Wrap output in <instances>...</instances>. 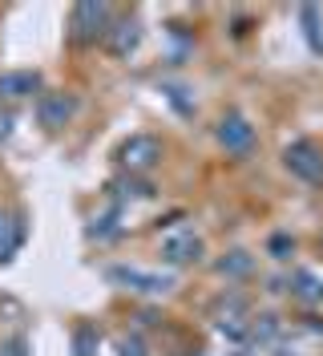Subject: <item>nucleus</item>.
I'll list each match as a JSON object with an SVG mask.
<instances>
[{
    "label": "nucleus",
    "instance_id": "nucleus-1",
    "mask_svg": "<svg viewBox=\"0 0 323 356\" xmlns=\"http://www.w3.org/2000/svg\"><path fill=\"white\" fill-rule=\"evenodd\" d=\"M283 162H287V170L303 182H323V154L315 142H307V138H295L287 150H283Z\"/></svg>",
    "mask_w": 323,
    "mask_h": 356
},
{
    "label": "nucleus",
    "instance_id": "nucleus-2",
    "mask_svg": "<svg viewBox=\"0 0 323 356\" xmlns=\"http://www.w3.org/2000/svg\"><path fill=\"white\" fill-rule=\"evenodd\" d=\"M109 280L122 284V288L138 291V296H166L170 291V275L162 271H142V267H109Z\"/></svg>",
    "mask_w": 323,
    "mask_h": 356
},
{
    "label": "nucleus",
    "instance_id": "nucleus-3",
    "mask_svg": "<svg viewBox=\"0 0 323 356\" xmlns=\"http://www.w3.org/2000/svg\"><path fill=\"white\" fill-rule=\"evenodd\" d=\"M117 158H122V166H129V170H154L162 162V142L150 138V134H133V138L122 142Z\"/></svg>",
    "mask_w": 323,
    "mask_h": 356
},
{
    "label": "nucleus",
    "instance_id": "nucleus-4",
    "mask_svg": "<svg viewBox=\"0 0 323 356\" xmlns=\"http://www.w3.org/2000/svg\"><path fill=\"white\" fill-rule=\"evenodd\" d=\"M218 142H222V150L226 154H251L255 150V126L242 118V113H226L222 122H218Z\"/></svg>",
    "mask_w": 323,
    "mask_h": 356
},
{
    "label": "nucleus",
    "instance_id": "nucleus-5",
    "mask_svg": "<svg viewBox=\"0 0 323 356\" xmlns=\"http://www.w3.org/2000/svg\"><path fill=\"white\" fill-rule=\"evenodd\" d=\"M69 24H73V37H77V41H97V37H106L109 29V8L106 4H93V0H89V4H77V8H73V17H69Z\"/></svg>",
    "mask_w": 323,
    "mask_h": 356
},
{
    "label": "nucleus",
    "instance_id": "nucleus-6",
    "mask_svg": "<svg viewBox=\"0 0 323 356\" xmlns=\"http://www.w3.org/2000/svg\"><path fill=\"white\" fill-rule=\"evenodd\" d=\"M198 255H202V239H198L194 231H174V235L162 239V259L170 267H186V264H194Z\"/></svg>",
    "mask_w": 323,
    "mask_h": 356
},
{
    "label": "nucleus",
    "instance_id": "nucleus-7",
    "mask_svg": "<svg viewBox=\"0 0 323 356\" xmlns=\"http://www.w3.org/2000/svg\"><path fill=\"white\" fill-rule=\"evenodd\" d=\"M73 113H77V97L73 93H41V102H37V118H41V126H49V130L65 126Z\"/></svg>",
    "mask_w": 323,
    "mask_h": 356
},
{
    "label": "nucleus",
    "instance_id": "nucleus-8",
    "mask_svg": "<svg viewBox=\"0 0 323 356\" xmlns=\"http://www.w3.org/2000/svg\"><path fill=\"white\" fill-rule=\"evenodd\" d=\"M41 89V73L17 69V73H0V97H33Z\"/></svg>",
    "mask_w": 323,
    "mask_h": 356
},
{
    "label": "nucleus",
    "instance_id": "nucleus-9",
    "mask_svg": "<svg viewBox=\"0 0 323 356\" xmlns=\"http://www.w3.org/2000/svg\"><path fill=\"white\" fill-rule=\"evenodd\" d=\"M299 21H303V37H307V49L323 57V8L320 4H303L299 8Z\"/></svg>",
    "mask_w": 323,
    "mask_h": 356
},
{
    "label": "nucleus",
    "instance_id": "nucleus-10",
    "mask_svg": "<svg viewBox=\"0 0 323 356\" xmlns=\"http://www.w3.org/2000/svg\"><path fill=\"white\" fill-rule=\"evenodd\" d=\"M138 41H142V29H138V21H117L113 29H109V49H113L117 57L133 53V49H138Z\"/></svg>",
    "mask_w": 323,
    "mask_h": 356
},
{
    "label": "nucleus",
    "instance_id": "nucleus-11",
    "mask_svg": "<svg viewBox=\"0 0 323 356\" xmlns=\"http://www.w3.org/2000/svg\"><path fill=\"white\" fill-rule=\"evenodd\" d=\"M21 243H24L21 219H13V215H4V211H0V264H4V259H13Z\"/></svg>",
    "mask_w": 323,
    "mask_h": 356
},
{
    "label": "nucleus",
    "instance_id": "nucleus-12",
    "mask_svg": "<svg viewBox=\"0 0 323 356\" xmlns=\"http://www.w3.org/2000/svg\"><path fill=\"white\" fill-rule=\"evenodd\" d=\"M295 284H299V288H295V296H299V300H311V304H315V300H323V284L315 280V275L299 271V275H295Z\"/></svg>",
    "mask_w": 323,
    "mask_h": 356
},
{
    "label": "nucleus",
    "instance_id": "nucleus-13",
    "mask_svg": "<svg viewBox=\"0 0 323 356\" xmlns=\"http://www.w3.org/2000/svg\"><path fill=\"white\" fill-rule=\"evenodd\" d=\"M218 271H222V275H226V271H231V275H242V271H251V259H247L242 251H231V259H222Z\"/></svg>",
    "mask_w": 323,
    "mask_h": 356
},
{
    "label": "nucleus",
    "instance_id": "nucleus-14",
    "mask_svg": "<svg viewBox=\"0 0 323 356\" xmlns=\"http://www.w3.org/2000/svg\"><path fill=\"white\" fill-rule=\"evenodd\" d=\"M117 348H122V356H146V348H142V340H117Z\"/></svg>",
    "mask_w": 323,
    "mask_h": 356
},
{
    "label": "nucleus",
    "instance_id": "nucleus-15",
    "mask_svg": "<svg viewBox=\"0 0 323 356\" xmlns=\"http://www.w3.org/2000/svg\"><path fill=\"white\" fill-rule=\"evenodd\" d=\"M271 251H275V259H287V251H291V239H287V235H275V239H271Z\"/></svg>",
    "mask_w": 323,
    "mask_h": 356
},
{
    "label": "nucleus",
    "instance_id": "nucleus-16",
    "mask_svg": "<svg viewBox=\"0 0 323 356\" xmlns=\"http://www.w3.org/2000/svg\"><path fill=\"white\" fill-rule=\"evenodd\" d=\"M0 356H24V340H13V344H8Z\"/></svg>",
    "mask_w": 323,
    "mask_h": 356
}]
</instances>
